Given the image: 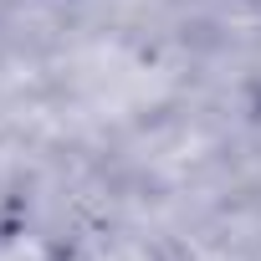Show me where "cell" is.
Instances as JSON below:
<instances>
[]
</instances>
